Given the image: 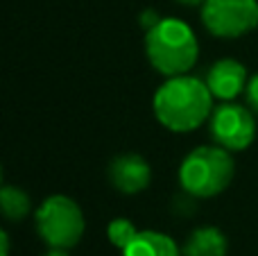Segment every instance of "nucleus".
<instances>
[{
  "label": "nucleus",
  "mask_w": 258,
  "mask_h": 256,
  "mask_svg": "<svg viewBox=\"0 0 258 256\" xmlns=\"http://www.w3.org/2000/svg\"><path fill=\"white\" fill-rule=\"evenodd\" d=\"M227 236L218 227H200L188 236L183 256H227Z\"/></svg>",
  "instance_id": "nucleus-10"
},
{
  "label": "nucleus",
  "mask_w": 258,
  "mask_h": 256,
  "mask_svg": "<svg viewBox=\"0 0 258 256\" xmlns=\"http://www.w3.org/2000/svg\"><path fill=\"white\" fill-rule=\"evenodd\" d=\"M109 181L116 190L125 195H136L145 190L152 181V168L138 154H120L109 166Z\"/></svg>",
  "instance_id": "nucleus-7"
},
{
  "label": "nucleus",
  "mask_w": 258,
  "mask_h": 256,
  "mask_svg": "<svg viewBox=\"0 0 258 256\" xmlns=\"http://www.w3.org/2000/svg\"><path fill=\"white\" fill-rule=\"evenodd\" d=\"M177 3L186 5V7H197V5H204L206 0H177Z\"/></svg>",
  "instance_id": "nucleus-16"
},
{
  "label": "nucleus",
  "mask_w": 258,
  "mask_h": 256,
  "mask_svg": "<svg viewBox=\"0 0 258 256\" xmlns=\"http://www.w3.org/2000/svg\"><path fill=\"white\" fill-rule=\"evenodd\" d=\"M0 209H3V216L9 222H21L23 218H27V213L32 209L30 195L25 190L16 188V186L5 184L3 190H0Z\"/></svg>",
  "instance_id": "nucleus-11"
},
{
  "label": "nucleus",
  "mask_w": 258,
  "mask_h": 256,
  "mask_svg": "<svg viewBox=\"0 0 258 256\" xmlns=\"http://www.w3.org/2000/svg\"><path fill=\"white\" fill-rule=\"evenodd\" d=\"M206 86L213 93V98L231 102L236 95L247 89V68L236 59H220L206 73Z\"/></svg>",
  "instance_id": "nucleus-8"
},
{
  "label": "nucleus",
  "mask_w": 258,
  "mask_h": 256,
  "mask_svg": "<svg viewBox=\"0 0 258 256\" xmlns=\"http://www.w3.org/2000/svg\"><path fill=\"white\" fill-rule=\"evenodd\" d=\"M202 23L218 39H238L258 27V0H206Z\"/></svg>",
  "instance_id": "nucleus-5"
},
{
  "label": "nucleus",
  "mask_w": 258,
  "mask_h": 256,
  "mask_svg": "<svg viewBox=\"0 0 258 256\" xmlns=\"http://www.w3.org/2000/svg\"><path fill=\"white\" fill-rule=\"evenodd\" d=\"M233 166L231 152L222 145H202L195 148L179 168V181L181 188L190 198L206 200L220 195L233 179Z\"/></svg>",
  "instance_id": "nucleus-3"
},
{
  "label": "nucleus",
  "mask_w": 258,
  "mask_h": 256,
  "mask_svg": "<svg viewBox=\"0 0 258 256\" xmlns=\"http://www.w3.org/2000/svg\"><path fill=\"white\" fill-rule=\"evenodd\" d=\"M150 63L165 77L186 75L200 57V43L188 23L174 16L159 18L145 34Z\"/></svg>",
  "instance_id": "nucleus-2"
},
{
  "label": "nucleus",
  "mask_w": 258,
  "mask_h": 256,
  "mask_svg": "<svg viewBox=\"0 0 258 256\" xmlns=\"http://www.w3.org/2000/svg\"><path fill=\"white\" fill-rule=\"evenodd\" d=\"M36 231L48 247L71 249L84 236V213L66 195H50L36 209Z\"/></svg>",
  "instance_id": "nucleus-4"
},
{
  "label": "nucleus",
  "mask_w": 258,
  "mask_h": 256,
  "mask_svg": "<svg viewBox=\"0 0 258 256\" xmlns=\"http://www.w3.org/2000/svg\"><path fill=\"white\" fill-rule=\"evenodd\" d=\"M211 136L229 152H240L256 139V120L249 109L227 102L211 113Z\"/></svg>",
  "instance_id": "nucleus-6"
},
{
  "label": "nucleus",
  "mask_w": 258,
  "mask_h": 256,
  "mask_svg": "<svg viewBox=\"0 0 258 256\" xmlns=\"http://www.w3.org/2000/svg\"><path fill=\"white\" fill-rule=\"evenodd\" d=\"M0 240H3V252H0V256H9V236L5 234H0Z\"/></svg>",
  "instance_id": "nucleus-14"
},
{
  "label": "nucleus",
  "mask_w": 258,
  "mask_h": 256,
  "mask_svg": "<svg viewBox=\"0 0 258 256\" xmlns=\"http://www.w3.org/2000/svg\"><path fill=\"white\" fill-rule=\"evenodd\" d=\"M122 256H181L179 245L161 231H138L134 240L122 249Z\"/></svg>",
  "instance_id": "nucleus-9"
},
{
  "label": "nucleus",
  "mask_w": 258,
  "mask_h": 256,
  "mask_svg": "<svg viewBox=\"0 0 258 256\" xmlns=\"http://www.w3.org/2000/svg\"><path fill=\"white\" fill-rule=\"evenodd\" d=\"M43 256H68V249H59V247H50Z\"/></svg>",
  "instance_id": "nucleus-15"
},
{
  "label": "nucleus",
  "mask_w": 258,
  "mask_h": 256,
  "mask_svg": "<svg viewBox=\"0 0 258 256\" xmlns=\"http://www.w3.org/2000/svg\"><path fill=\"white\" fill-rule=\"evenodd\" d=\"M138 234V229L134 227V222L132 220H127V218H116V220L111 222V225L107 227V236H109V240H111L113 245H116L118 249H125L129 243L134 240V236Z\"/></svg>",
  "instance_id": "nucleus-12"
},
{
  "label": "nucleus",
  "mask_w": 258,
  "mask_h": 256,
  "mask_svg": "<svg viewBox=\"0 0 258 256\" xmlns=\"http://www.w3.org/2000/svg\"><path fill=\"white\" fill-rule=\"evenodd\" d=\"M245 95H247V104L258 113V73L249 77L247 82V89H245Z\"/></svg>",
  "instance_id": "nucleus-13"
},
{
  "label": "nucleus",
  "mask_w": 258,
  "mask_h": 256,
  "mask_svg": "<svg viewBox=\"0 0 258 256\" xmlns=\"http://www.w3.org/2000/svg\"><path fill=\"white\" fill-rule=\"evenodd\" d=\"M213 113V93L200 77H168L154 93V116L174 134L192 132Z\"/></svg>",
  "instance_id": "nucleus-1"
}]
</instances>
